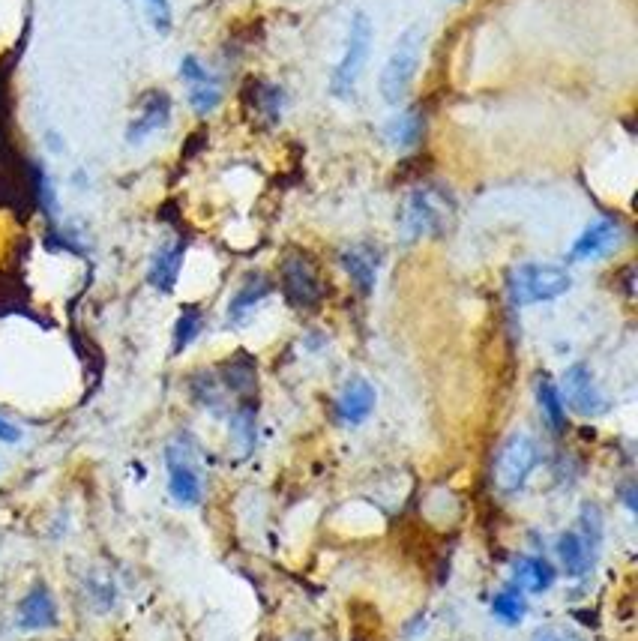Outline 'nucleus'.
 <instances>
[{"label":"nucleus","instance_id":"30","mask_svg":"<svg viewBox=\"0 0 638 641\" xmlns=\"http://www.w3.org/2000/svg\"><path fill=\"white\" fill-rule=\"evenodd\" d=\"M288 641H312V639H309V636H294V639H288Z\"/></svg>","mask_w":638,"mask_h":641},{"label":"nucleus","instance_id":"20","mask_svg":"<svg viewBox=\"0 0 638 641\" xmlns=\"http://www.w3.org/2000/svg\"><path fill=\"white\" fill-rule=\"evenodd\" d=\"M525 615H528V600H525V591H519L516 585H510L492 597V618L495 621L516 627L525 621Z\"/></svg>","mask_w":638,"mask_h":641},{"label":"nucleus","instance_id":"7","mask_svg":"<svg viewBox=\"0 0 638 641\" xmlns=\"http://www.w3.org/2000/svg\"><path fill=\"white\" fill-rule=\"evenodd\" d=\"M561 399L564 408L576 411L579 417H603L609 411L606 393L597 387V378L588 363H573L561 378Z\"/></svg>","mask_w":638,"mask_h":641},{"label":"nucleus","instance_id":"9","mask_svg":"<svg viewBox=\"0 0 638 641\" xmlns=\"http://www.w3.org/2000/svg\"><path fill=\"white\" fill-rule=\"evenodd\" d=\"M180 78H183L186 87H189V96H186V99H189V105H192L195 114H210V111L219 105L222 87H219L216 75L207 72L204 63H201L195 54H186V57L180 60Z\"/></svg>","mask_w":638,"mask_h":641},{"label":"nucleus","instance_id":"13","mask_svg":"<svg viewBox=\"0 0 638 641\" xmlns=\"http://www.w3.org/2000/svg\"><path fill=\"white\" fill-rule=\"evenodd\" d=\"M282 285L294 306H315L321 297V285L306 258H288L282 267Z\"/></svg>","mask_w":638,"mask_h":641},{"label":"nucleus","instance_id":"14","mask_svg":"<svg viewBox=\"0 0 638 641\" xmlns=\"http://www.w3.org/2000/svg\"><path fill=\"white\" fill-rule=\"evenodd\" d=\"M342 267L345 273L354 279V285L360 288V294H372L375 282H378V252L366 243H354L348 249H342Z\"/></svg>","mask_w":638,"mask_h":641},{"label":"nucleus","instance_id":"12","mask_svg":"<svg viewBox=\"0 0 638 641\" xmlns=\"http://www.w3.org/2000/svg\"><path fill=\"white\" fill-rule=\"evenodd\" d=\"M375 402H378V393L375 387L366 381V378H351L342 393H339V402H336V414L345 426H363L372 411H375Z\"/></svg>","mask_w":638,"mask_h":641},{"label":"nucleus","instance_id":"18","mask_svg":"<svg viewBox=\"0 0 638 641\" xmlns=\"http://www.w3.org/2000/svg\"><path fill=\"white\" fill-rule=\"evenodd\" d=\"M267 294H270V282H267L264 276H249V279L243 282V288H237V294H234L231 303H228V324H234V327L246 324V318L255 312V306H258Z\"/></svg>","mask_w":638,"mask_h":641},{"label":"nucleus","instance_id":"27","mask_svg":"<svg viewBox=\"0 0 638 641\" xmlns=\"http://www.w3.org/2000/svg\"><path fill=\"white\" fill-rule=\"evenodd\" d=\"M0 441L3 444H18L21 441V429L15 423H9L6 417H0Z\"/></svg>","mask_w":638,"mask_h":641},{"label":"nucleus","instance_id":"1","mask_svg":"<svg viewBox=\"0 0 638 641\" xmlns=\"http://www.w3.org/2000/svg\"><path fill=\"white\" fill-rule=\"evenodd\" d=\"M456 201L441 186H417L408 192L402 213H399V231L408 243L423 237H438L453 222Z\"/></svg>","mask_w":638,"mask_h":641},{"label":"nucleus","instance_id":"17","mask_svg":"<svg viewBox=\"0 0 638 641\" xmlns=\"http://www.w3.org/2000/svg\"><path fill=\"white\" fill-rule=\"evenodd\" d=\"M558 573L555 567L546 561V558H537V555H522L516 558L513 564V582L519 591H528V594H546L552 585H555Z\"/></svg>","mask_w":638,"mask_h":641},{"label":"nucleus","instance_id":"19","mask_svg":"<svg viewBox=\"0 0 638 641\" xmlns=\"http://www.w3.org/2000/svg\"><path fill=\"white\" fill-rule=\"evenodd\" d=\"M423 129H426V120L420 111H402L396 117L387 120L384 126V138L387 144H393L396 150H411L417 147V141L423 138Z\"/></svg>","mask_w":638,"mask_h":641},{"label":"nucleus","instance_id":"22","mask_svg":"<svg viewBox=\"0 0 638 641\" xmlns=\"http://www.w3.org/2000/svg\"><path fill=\"white\" fill-rule=\"evenodd\" d=\"M204 327V318L198 309H183L180 318H177V327H174V354H183L201 333Z\"/></svg>","mask_w":638,"mask_h":641},{"label":"nucleus","instance_id":"28","mask_svg":"<svg viewBox=\"0 0 638 641\" xmlns=\"http://www.w3.org/2000/svg\"><path fill=\"white\" fill-rule=\"evenodd\" d=\"M45 138H48V147H51L54 153H60V150H63V141H60V135H57V132H48Z\"/></svg>","mask_w":638,"mask_h":641},{"label":"nucleus","instance_id":"15","mask_svg":"<svg viewBox=\"0 0 638 641\" xmlns=\"http://www.w3.org/2000/svg\"><path fill=\"white\" fill-rule=\"evenodd\" d=\"M558 558H561L564 573H567L570 579H582V576H588L591 567H594L597 546L588 543L579 531H567V534H561V540H558Z\"/></svg>","mask_w":638,"mask_h":641},{"label":"nucleus","instance_id":"3","mask_svg":"<svg viewBox=\"0 0 638 641\" xmlns=\"http://www.w3.org/2000/svg\"><path fill=\"white\" fill-rule=\"evenodd\" d=\"M510 300L513 306H534V303H549L558 300L570 291L573 279L564 267L555 264H519L510 273Z\"/></svg>","mask_w":638,"mask_h":641},{"label":"nucleus","instance_id":"24","mask_svg":"<svg viewBox=\"0 0 638 641\" xmlns=\"http://www.w3.org/2000/svg\"><path fill=\"white\" fill-rule=\"evenodd\" d=\"M144 3V12L153 24V30L159 36H168L171 33V24H174V12H171V3L168 0H141Z\"/></svg>","mask_w":638,"mask_h":641},{"label":"nucleus","instance_id":"10","mask_svg":"<svg viewBox=\"0 0 638 641\" xmlns=\"http://www.w3.org/2000/svg\"><path fill=\"white\" fill-rule=\"evenodd\" d=\"M171 120V96L165 90H150L141 102V111L135 114V120L126 129V141L132 147L144 144L150 135L162 132Z\"/></svg>","mask_w":638,"mask_h":641},{"label":"nucleus","instance_id":"5","mask_svg":"<svg viewBox=\"0 0 638 641\" xmlns=\"http://www.w3.org/2000/svg\"><path fill=\"white\" fill-rule=\"evenodd\" d=\"M537 465H540V444L528 432H513L495 456V468H492L495 486L504 495H516L519 489H525Z\"/></svg>","mask_w":638,"mask_h":641},{"label":"nucleus","instance_id":"26","mask_svg":"<svg viewBox=\"0 0 638 641\" xmlns=\"http://www.w3.org/2000/svg\"><path fill=\"white\" fill-rule=\"evenodd\" d=\"M531 641H588V639H582L579 633L564 630V627H543V630H537V633H534V639Z\"/></svg>","mask_w":638,"mask_h":641},{"label":"nucleus","instance_id":"16","mask_svg":"<svg viewBox=\"0 0 638 641\" xmlns=\"http://www.w3.org/2000/svg\"><path fill=\"white\" fill-rule=\"evenodd\" d=\"M183 255H186V243H168L162 246L153 261H150V270H147V282L162 291V294H171L174 285H177V276H180V267H183Z\"/></svg>","mask_w":638,"mask_h":641},{"label":"nucleus","instance_id":"29","mask_svg":"<svg viewBox=\"0 0 638 641\" xmlns=\"http://www.w3.org/2000/svg\"><path fill=\"white\" fill-rule=\"evenodd\" d=\"M624 504L630 507V513H636V498H633V486L624 489Z\"/></svg>","mask_w":638,"mask_h":641},{"label":"nucleus","instance_id":"21","mask_svg":"<svg viewBox=\"0 0 638 641\" xmlns=\"http://www.w3.org/2000/svg\"><path fill=\"white\" fill-rule=\"evenodd\" d=\"M537 402H540V411L549 423V429L558 435L564 432V423H567V408H564V399H561V390L552 384L549 375H543L537 381Z\"/></svg>","mask_w":638,"mask_h":641},{"label":"nucleus","instance_id":"4","mask_svg":"<svg viewBox=\"0 0 638 641\" xmlns=\"http://www.w3.org/2000/svg\"><path fill=\"white\" fill-rule=\"evenodd\" d=\"M165 471H168V495L174 498L177 507H198L204 501V474L189 438H174L165 447Z\"/></svg>","mask_w":638,"mask_h":641},{"label":"nucleus","instance_id":"8","mask_svg":"<svg viewBox=\"0 0 638 641\" xmlns=\"http://www.w3.org/2000/svg\"><path fill=\"white\" fill-rule=\"evenodd\" d=\"M621 240H624L621 222L612 219V216H600V219H594V222L576 237V243H573L567 261H573V264H579V261H600V258L612 255V252L621 246Z\"/></svg>","mask_w":638,"mask_h":641},{"label":"nucleus","instance_id":"6","mask_svg":"<svg viewBox=\"0 0 638 641\" xmlns=\"http://www.w3.org/2000/svg\"><path fill=\"white\" fill-rule=\"evenodd\" d=\"M369 48H372V21L366 12H354L351 27H348V39H345V51L342 60L333 69L330 78V93L336 99H351L357 90V81L363 75V66L369 60Z\"/></svg>","mask_w":638,"mask_h":641},{"label":"nucleus","instance_id":"2","mask_svg":"<svg viewBox=\"0 0 638 641\" xmlns=\"http://www.w3.org/2000/svg\"><path fill=\"white\" fill-rule=\"evenodd\" d=\"M423 42H426V33L420 24L408 27L399 42L393 45L387 63H384V72H381V96L384 102L390 105H399L411 84H414V75H417V66H420V57H423Z\"/></svg>","mask_w":638,"mask_h":641},{"label":"nucleus","instance_id":"11","mask_svg":"<svg viewBox=\"0 0 638 641\" xmlns=\"http://www.w3.org/2000/svg\"><path fill=\"white\" fill-rule=\"evenodd\" d=\"M18 630L24 633H42V630H54L60 624L57 615V603L51 597V591L45 585H33L21 603H18V618H15Z\"/></svg>","mask_w":638,"mask_h":641},{"label":"nucleus","instance_id":"25","mask_svg":"<svg viewBox=\"0 0 638 641\" xmlns=\"http://www.w3.org/2000/svg\"><path fill=\"white\" fill-rule=\"evenodd\" d=\"M33 177H36V198H39V207L54 216L57 213V195H54V183L48 177V171L42 165H33Z\"/></svg>","mask_w":638,"mask_h":641},{"label":"nucleus","instance_id":"23","mask_svg":"<svg viewBox=\"0 0 638 641\" xmlns=\"http://www.w3.org/2000/svg\"><path fill=\"white\" fill-rule=\"evenodd\" d=\"M231 429H234V438L240 441L243 453H249L255 444V408H240L231 417Z\"/></svg>","mask_w":638,"mask_h":641}]
</instances>
